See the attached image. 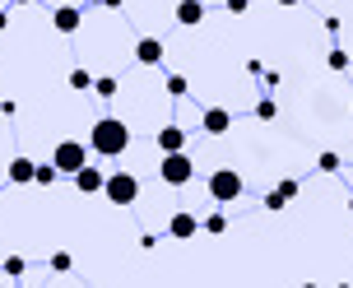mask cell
Segmentation results:
<instances>
[{"instance_id": "6", "label": "cell", "mask_w": 353, "mask_h": 288, "mask_svg": "<svg viewBox=\"0 0 353 288\" xmlns=\"http://www.w3.org/2000/svg\"><path fill=\"white\" fill-rule=\"evenodd\" d=\"M135 61H140V65H159L163 61V42L159 37H140V42H135Z\"/></svg>"}, {"instance_id": "15", "label": "cell", "mask_w": 353, "mask_h": 288, "mask_svg": "<svg viewBox=\"0 0 353 288\" xmlns=\"http://www.w3.org/2000/svg\"><path fill=\"white\" fill-rule=\"evenodd\" d=\"M93 93H98V98H117V79H112V74L93 79Z\"/></svg>"}, {"instance_id": "11", "label": "cell", "mask_w": 353, "mask_h": 288, "mask_svg": "<svg viewBox=\"0 0 353 288\" xmlns=\"http://www.w3.org/2000/svg\"><path fill=\"white\" fill-rule=\"evenodd\" d=\"M52 23H56V33H74V28H79V10H74V5H61L52 14Z\"/></svg>"}, {"instance_id": "5", "label": "cell", "mask_w": 353, "mask_h": 288, "mask_svg": "<svg viewBox=\"0 0 353 288\" xmlns=\"http://www.w3.org/2000/svg\"><path fill=\"white\" fill-rule=\"evenodd\" d=\"M52 163L65 172V177H74V172L88 163V149H84L79 140H61V144H56V154H52Z\"/></svg>"}, {"instance_id": "2", "label": "cell", "mask_w": 353, "mask_h": 288, "mask_svg": "<svg viewBox=\"0 0 353 288\" xmlns=\"http://www.w3.org/2000/svg\"><path fill=\"white\" fill-rule=\"evenodd\" d=\"M103 196L112 200V205H135V200H140V177H135V172H112V177L103 181Z\"/></svg>"}, {"instance_id": "21", "label": "cell", "mask_w": 353, "mask_h": 288, "mask_svg": "<svg viewBox=\"0 0 353 288\" xmlns=\"http://www.w3.org/2000/svg\"><path fill=\"white\" fill-rule=\"evenodd\" d=\"M23 270H28V265H23V256H10V260H5V274H10V279H19Z\"/></svg>"}, {"instance_id": "4", "label": "cell", "mask_w": 353, "mask_h": 288, "mask_svg": "<svg viewBox=\"0 0 353 288\" xmlns=\"http://www.w3.org/2000/svg\"><path fill=\"white\" fill-rule=\"evenodd\" d=\"M159 177L168 181V186H186V181L195 177V163L181 154V149H172V154H163V167H159Z\"/></svg>"}, {"instance_id": "18", "label": "cell", "mask_w": 353, "mask_h": 288, "mask_svg": "<svg viewBox=\"0 0 353 288\" xmlns=\"http://www.w3.org/2000/svg\"><path fill=\"white\" fill-rule=\"evenodd\" d=\"M256 116H261V121H274V116H279V107H274L270 98H261V103H256Z\"/></svg>"}, {"instance_id": "22", "label": "cell", "mask_w": 353, "mask_h": 288, "mask_svg": "<svg viewBox=\"0 0 353 288\" xmlns=\"http://www.w3.org/2000/svg\"><path fill=\"white\" fill-rule=\"evenodd\" d=\"M316 167H321V172H339V154H321Z\"/></svg>"}, {"instance_id": "10", "label": "cell", "mask_w": 353, "mask_h": 288, "mask_svg": "<svg viewBox=\"0 0 353 288\" xmlns=\"http://www.w3.org/2000/svg\"><path fill=\"white\" fill-rule=\"evenodd\" d=\"M168 233L186 242V237H195V233H200V223H195V214H172V223H168Z\"/></svg>"}, {"instance_id": "25", "label": "cell", "mask_w": 353, "mask_h": 288, "mask_svg": "<svg viewBox=\"0 0 353 288\" xmlns=\"http://www.w3.org/2000/svg\"><path fill=\"white\" fill-rule=\"evenodd\" d=\"M223 5H228V14H247L251 10V0H223Z\"/></svg>"}, {"instance_id": "13", "label": "cell", "mask_w": 353, "mask_h": 288, "mask_svg": "<svg viewBox=\"0 0 353 288\" xmlns=\"http://www.w3.org/2000/svg\"><path fill=\"white\" fill-rule=\"evenodd\" d=\"M33 172H37L33 158H14V163H10V181H14V186H28V181H33Z\"/></svg>"}, {"instance_id": "19", "label": "cell", "mask_w": 353, "mask_h": 288, "mask_svg": "<svg viewBox=\"0 0 353 288\" xmlns=\"http://www.w3.org/2000/svg\"><path fill=\"white\" fill-rule=\"evenodd\" d=\"M283 205H288V200H283V191H279V186H274V191H270V196H265V209H274V214H279Z\"/></svg>"}, {"instance_id": "20", "label": "cell", "mask_w": 353, "mask_h": 288, "mask_svg": "<svg viewBox=\"0 0 353 288\" xmlns=\"http://www.w3.org/2000/svg\"><path fill=\"white\" fill-rule=\"evenodd\" d=\"M168 93H172V98H186V79H181V74H168Z\"/></svg>"}, {"instance_id": "3", "label": "cell", "mask_w": 353, "mask_h": 288, "mask_svg": "<svg viewBox=\"0 0 353 288\" xmlns=\"http://www.w3.org/2000/svg\"><path fill=\"white\" fill-rule=\"evenodd\" d=\"M237 196H242V172H232V167H214V177H210V200H219V205H232Z\"/></svg>"}, {"instance_id": "24", "label": "cell", "mask_w": 353, "mask_h": 288, "mask_svg": "<svg viewBox=\"0 0 353 288\" xmlns=\"http://www.w3.org/2000/svg\"><path fill=\"white\" fill-rule=\"evenodd\" d=\"M70 89H93V79H88L84 70H74V74H70Z\"/></svg>"}, {"instance_id": "7", "label": "cell", "mask_w": 353, "mask_h": 288, "mask_svg": "<svg viewBox=\"0 0 353 288\" xmlns=\"http://www.w3.org/2000/svg\"><path fill=\"white\" fill-rule=\"evenodd\" d=\"M200 19H205V5L200 0H176V23L181 28H195Z\"/></svg>"}, {"instance_id": "14", "label": "cell", "mask_w": 353, "mask_h": 288, "mask_svg": "<svg viewBox=\"0 0 353 288\" xmlns=\"http://www.w3.org/2000/svg\"><path fill=\"white\" fill-rule=\"evenodd\" d=\"M56 177H61V167H56V163H37V172H33L37 186H52Z\"/></svg>"}, {"instance_id": "23", "label": "cell", "mask_w": 353, "mask_h": 288, "mask_svg": "<svg viewBox=\"0 0 353 288\" xmlns=\"http://www.w3.org/2000/svg\"><path fill=\"white\" fill-rule=\"evenodd\" d=\"M279 191H283V200H293V196H298V191H302V186H298V181H293V177H283V181H279Z\"/></svg>"}, {"instance_id": "9", "label": "cell", "mask_w": 353, "mask_h": 288, "mask_svg": "<svg viewBox=\"0 0 353 288\" xmlns=\"http://www.w3.org/2000/svg\"><path fill=\"white\" fill-rule=\"evenodd\" d=\"M159 149H163V154L186 149V130H181V126H163V130H159Z\"/></svg>"}, {"instance_id": "26", "label": "cell", "mask_w": 353, "mask_h": 288, "mask_svg": "<svg viewBox=\"0 0 353 288\" xmlns=\"http://www.w3.org/2000/svg\"><path fill=\"white\" fill-rule=\"evenodd\" d=\"M98 5H107V10H121V0H98Z\"/></svg>"}, {"instance_id": "16", "label": "cell", "mask_w": 353, "mask_h": 288, "mask_svg": "<svg viewBox=\"0 0 353 288\" xmlns=\"http://www.w3.org/2000/svg\"><path fill=\"white\" fill-rule=\"evenodd\" d=\"M200 228H205V233H210V237H219V233H223V228H228V218H223V214H210V218H205V223H200Z\"/></svg>"}, {"instance_id": "28", "label": "cell", "mask_w": 353, "mask_h": 288, "mask_svg": "<svg viewBox=\"0 0 353 288\" xmlns=\"http://www.w3.org/2000/svg\"><path fill=\"white\" fill-rule=\"evenodd\" d=\"M279 5H302V0H279Z\"/></svg>"}, {"instance_id": "17", "label": "cell", "mask_w": 353, "mask_h": 288, "mask_svg": "<svg viewBox=\"0 0 353 288\" xmlns=\"http://www.w3.org/2000/svg\"><path fill=\"white\" fill-rule=\"evenodd\" d=\"M325 65H330V70H339V74H344V70H349V52H339V47H335V52L325 56Z\"/></svg>"}, {"instance_id": "30", "label": "cell", "mask_w": 353, "mask_h": 288, "mask_svg": "<svg viewBox=\"0 0 353 288\" xmlns=\"http://www.w3.org/2000/svg\"><path fill=\"white\" fill-rule=\"evenodd\" d=\"M349 214H353V196H349Z\"/></svg>"}, {"instance_id": "1", "label": "cell", "mask_w": 353, "mask_h": 288, "mask_svg": "<svg viewBox=\"0 0 353 288\" xmlns=\"http://www.w3.org/2000/svg\"><path fill=\"white\" fill-rule=\"evenodd\" d=\"M88 144H93V154L117 158V154H125V144H130V126L117 121V116H103V121H93V130H88Z\"/></svg>"}, {"instance_id": "8", "label": "cell", "mask_w": 353, "mask_h": 288, "mask_svg": "<svg viewBox=\"0 0 353 288\" xmlns=\"http://www.w3.org/2000/svg\"><path fill=\"white\" fill-rule=\"evenodd\" d=\"M103 172H98V167H88V163H84V167H79V172H74V186H79V191H84V196H93V191H103Z\"/></svg>"}, {"instance_id": "12", "label": "cell", "mask_w": 353, "mask_h": 288, "mask_svg": "<svg viewBox=\"0 0 353 288\" xmlns=\"http://www.w3.org/2000/svg\"><path fill=\"white\" fill-rule=\"evenodd\" d=\"M200 121H205V130H210V135H223V130L232 126V116H228L223 107H210L205 116H200Z\"/></svg>"}, {"instance_id": "29", "label": "cell", "mask_w": 353, "mask_h": 288, "mask_svg": "<svg viewBox=\"0 0 353 288\" xmlns=\"http://www.w3.org/2000/svg\"><path fill=\"white\" fill-rule=\"evenodd\" d=\"M14 5H33V0H14Z\"/></svg>"}, {"instance_id": "27", "label": "cell", "mask_w": 353, "mask_h": 288, "mask_svg": "<svg viewBox=\"0 0 353 288\" xmlns=\"http://www.w3.org/2000/svg\"><path fill=\"white\" fill-rule=\"evenodd\" d=\"M5 23H10V14H5V10H0V33H5Z\"/></svg>"}]
</instances>
